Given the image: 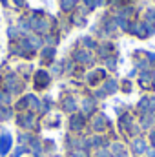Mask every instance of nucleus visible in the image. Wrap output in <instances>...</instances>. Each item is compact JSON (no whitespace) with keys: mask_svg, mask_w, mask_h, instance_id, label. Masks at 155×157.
<instances>
[{"mask_svg":"<svg viewBox=\"0 0 155 157\" xmlns=\"http://www.w3.org/2000/svg\"><path fill=\"white\" fill-rule=\"evenodd\" d=\"M71 157H86L84 152H75V154H71Z\"/></svg>","mask_w":155,"mask_h":157,"instance_id":"nucleus-3","label":"nucleus"},{"mask_svg":"<svg viewBox=\"0 0 155 157\" xmlns=\"http://www.w3.org/2000/svg\"><path fill=\"white\" fill-rule=\"evenodd\" d=\"M9 144H11V137L7 135V133H4L2 135V141H0V155H6L7 154V150H9Z\"/></svg>","mask_w":155,"mask_h":157,"instance_id":"nucleus-1","label":"nucleus"},{"mask_svg":"<svg viewBox=\"0 0 155 157\" xmlns=\"http://www.w3.org/2000/svg\"><path fill=\"white\" fill-rule=\"evenodd\" d=\"M133 150H135L137 154H142V152L146 150V144H144V141H141V139H137V141L133 143Z\"/></svg>","mask_w":155,"mask_h":157,"instance_id":"nucleus-2","label":"nucleus"},{"mask_svg":"<svg viewBox=\"0 0 155 157\" xmlns=\"http://www.w3.org/2000/svg\"><path fill=\"white\" fill-rule=\"evenodd\" d=\"M152 141H153V144H155V133H152Z\"/></svg>","mask_w":155,"mask_h":157,"instance_id":"nucleus-4","label":"nucleus"}]
</instances>
